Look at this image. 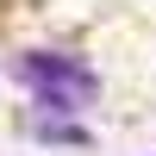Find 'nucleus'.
<instances>
[{
	"instance_id": "1",
	"label": "nucleus",
	"mask_w": 156,
	"mask_h": 156,
	"mask_svg": "<svg viewBox=\"0 0 156 156\" xmlns=\"http://www.w3.org/2000/svg\"><path fill=\"white\" fill-rule=\"evenodd\" d=\"M19 87L37 100V112H62V119H75L81 106L100 100V75L81 56H69V50H25L19 56Z\"/></svg>"
},
{
	"instance_id": "2",
	"label": "nucleus",
	"mask_w": 156,
	"mask_h": 156,
	"mask_svg": "<svg viewBox=\"0 0 156 156\" xmlns=\"http://www.w3.org/2000/svg\"><path fill=\"white\" fill-rule=\"evenodd\" d=\"M31 137H44V144H87V131L75 119H62V112H37V119H31Z\"/></svg>"
}]
</instances>
